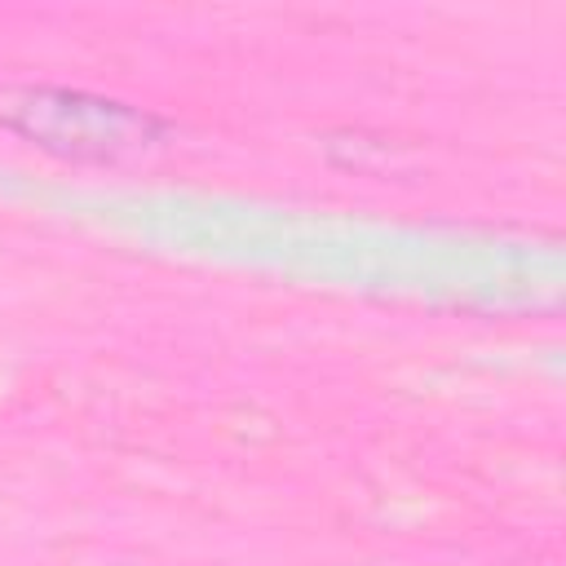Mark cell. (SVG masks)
<instances>
[{
  "mask_svg": "<svg viewBox=\"0 0 566 566\" xmlns=\"http://www.w3.org/2000/svg\"><path fill=\"white\" fill-rule=\"evenodd\" d=\"M13 124L40 146L75 155V159H115L150 142L146 115L119 102H97L80 93H35L27 97V106H18Z\"/></svg>",
  "mask_w": 566,
  "mask_h": 566,
  "instance_id": "cell-1",
  "label": "cell"
}]
</instances>
